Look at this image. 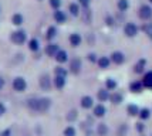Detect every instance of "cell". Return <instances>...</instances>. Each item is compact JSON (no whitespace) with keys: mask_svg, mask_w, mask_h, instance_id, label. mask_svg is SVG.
Here are the masks:
<instances>
[{"mask_svg":"<svg viewBox=\"0 0 152 136\" xmlns=\"http://www.w3.org/2000/svg\"><path fill=\"white\" fill-rule=\"evenodd\" d=\"M3 84H4V81H3V79H1V78H0V89H1V88H3Z\"/></svg>","mask_w":152,"mask_h":136,"instance_id":"39","label":"cell"},{"mask_svg":"<svg viewBox=\"0 0 152 136\" xmlns=\"http://www.w3.org/2000/svg\"><path fill=\"white\" fill-rule=\"evenodd\" d=\"M12 20H13V24H16V26H20V24L23 23V16H21V14H14Z\"/></svg>","mask_w":152,"mask_h":136,"instance_id":"22","label":"cell"},{"mask_svg":"<svg viewBox=\"0 0 152 136\" xmlns=\"http://www.w3.org/2000/svg\"><path fill=\"white\" fill-rule=\"evenodd\" d=\"M138 115H139L141 119H148V118H149V111L148 109H141Z\"/></svg>","mask_w":152,"mask_h":136,"instance_id":"31","label":"cell"},{"mask_svg":"<svg viewBox=\"0 0 152 136\" xmlns=\"http://www.w3.org/2000/svg\"><path fill=\"white\" fill-rule=\"evenodd\" d=\"M50 99L47 98H41V99H30L28 101V106L33 111H37V112H46L48 108H50Z\"/></svg>","mask_w":152,"mask_h":136,"instance_id":"1","label":"cell"},{"mask_svg":"<svg viewBox=\"0 0 152 136\" xmlns=\"http://www.w3.org/2000/svg\"><path fill=\"white\" fill-rule=\"evenodd\" d=\"M70 43H71V45L77 47V45H80V43H81V37H80L78 34H71V36H70Z\"/></svg>","mask_w":152,"mask_h":136,"instance_id":"13","label":"cell"},{"mask_svg":"<svg viewBox=\"0 0 152 136\" xmlns=\"http://www.w3.org/2000/svg\"><path fill=\"white\" fill-rule=\"evenodd\" d=\"M75 118H77V112H75V111L68 112V115H67V119H68V121H74Z\"/></svg>","mask_w":152,"mask_h":136,"instance_id":"33","label":"cell"},{"mask_svg":"<svg viewBox=\"0 0 152 136\" xmlns=\"http://www.w3.org/2000/svg\"><path fill=\"white\" fill-rule=\"evenodd\" d=\"M12 40H13L16 44H21V43H24L26 41V33L19 30V31H14L12 34Z\"/></svg>","mask_w":152,"mask_h":136,"instance_id":"2","label":"cell"},{"mask_svg":"<svg viewBox=\"0 0 152 136\" xmlns=\"http://www.w3.org/2000/svg\"><path fill=\"white\" fill-rule=\"evenodd\" d=\"M54 84H56V87L58 88V89H61L64 85H66V78L63 77H56V79H54Z\"/></svg>","mask_w":152,"mask_h":136,"instance_id":"15","label":"cell"},{"mask_svg":"<svg viewBox=\"0 0 152 136\" xmlns=\"http://www.w3.org/2000/svg\"><path fill=\"white\" fill-rule=\"evenodd\" d=\"M28 47H30V50H33V51L39 50V41H37L36 39L30 40V43H28Z\"/></svg>","mask_w":152,"mask_h":136,"instance_id":"25","label":"cell"},{"mask_svg":"<svg viewBox=\"0 0 152 136\" xmlns=\"http://www.w3.org/2000/svg\"><path fill=\"white\" fill-rule=\"evenodd\" d=\"M141 89H142V84H141V82L137 81V82H132V84H131V91H132V92H141Z\"/></svg>","mask_w":152,"mask_h":136,"instance_id":"21","label":"cell"},{"mask_svg":"<svg viewBox=\"0 0 152 136\" xmlns=\"http://www.w3.org/2000/svg\"><path fill=\"white\" fill-rule=\"evenodd\" d=\"M80 3H81L84 7H87L88 4H90V0H80Z\"/></svg>","mask_w":152,"mask_h":136,"instance_id":"36","label":"cell"},{"mask_svg":"<svg viewBox=\"0 0 152 136\" xmlns=\"http://www.w3.org/2000/svg\"><path fill=\"white\" fill-rule=\"evenodd\" d=\"M107 132H108V128H107L104 123H99V125H98V133H99V135L104 136Z\"/></svg>","mask_w":152,"mask_h":136,"instance_id":"28","label":"cell"},{"mask_svg":"<svg viewBox=\"0 0 152 136\" xmlns=\"http://www.w3.org/2000/svg\"><path fill=\"white\" fill-rule=\"evenodd\" d=\"M13 88L17 91V92H23V91L26 89V81H24L23 78H20V77L16 78V79L13 81Z\"/></svg>","mask_w":152,"mask_h":136,"instance_id":"4","label":"cell"},{"mask_svg":"<svg viewBox=\"0 0 152 136\" xmlns=\"http://www.w3.org/2000/svg\"><path fill=\"white\" fill-rule=\"evenodd\" d=\"M50 4H51L54 9H58L60 4H61V1H60V0H50Z\"/></svg>","mask_w":152,"mask_h":136,"instance_id":"35","label":"cell"},{"mask_svg":"<svg viewBox=\"0 0 152 136\" xmlns=\"http://www.w3.org/2000/svg\"><path fill=\"white\" fill-rule=\"evenodd\" d=\"M144 65H145V60H141L138 64L135 65V72H142V70H144Z\"/></svg>","mask_w":152,"mask_h":136,"instance_id":"29","label":"cell"},{"mask_svg":"<svg viewBox=\"0 0 152 136\" xmlns=\"http://www.w3.org/2000/svg\"><path fill=\"white\" fill-rule=\"evenodd\" d=\"M56 60H57L58 63H66L67 61V52L63 51V50H61V51L58 50V52L56 54Z\"/></svg>","mask_w":152,"mask_h":136,"instance_id":"12","label":"cell"},{"mask_svg":"<svg viewBox=\"0 0 152 136\" xmlns=\"http://www.w3.org/2000/svg\"><path fill=\"white\" fill-rule=\"evenodd\" d=\"M144 85L148 88H152V72H148L144 77Z\"/></svg>","mask_w":152,"mask_h":136,"instance_id":"17","label":"cell"},{"mask_svg":"<svg viewBox=\"0 0 152 136\" xmlns=\"http://www.w3.org/2000/svg\"><path fill=\"white\" fill-rule=\"evenodd\" d=\"M98 65H99V68H108V65H110V60L107 58V57H102V58H99Z\"/></svg>","mask_w":152,"mask_h":136,"instance_id":"19","label":"cell"},{"mask_svg":"<svg viewBox=\"0 0 152 136\" xmlns=\"http://www.w3.org/2000/svg\"><path fill=\"white\" fill-rule=\"evenodd\" d=\"M4 111H6V108H4L3 105L0 104V115H3V113H4Z\"/></svg>","mask_w":152,"mask_h":136,"instance_id":"38","label":"cell"},{"mask_svg":"<svg viewBox=\"0 0 152 136\" xmlns=\"http://www.w3.org/2000/svg\"><path fill=\"white\" fill-rule=\"evenodd\" d=\"M124 31L128 37H134V36H137V33H138V27L135 26L134 23H128L124 28Z\"/></svg>","mask_w":152,"mask_h":136,"instance_id":"5","label":"cell"},{"mask_svg":"<svg viewBox=\"0 0 152 136\" xmlns=\"http://www.w3.org/2000/svg\"><path fill=\"white\" fill-rule=\"evenodd\" d=\"M80 68H81V61H80V58H73L71 60V63H70V70H71V72L78 74Z\"/></svg>","mask_w":152,"mask_h":136,"instance_id":"6","label":"cell"},{"mask_svg":"<svg viewBox=\"0 0 152 136\" xmlns=\"http://www.w3.org/2000/svg\"><path fill=\"white\" fill-rule=\"evenodd\" d=\"M110 98H111V101H113L114 104H119V102L122 101V95H121V94H117V92H115L114 95H111Z\"/></svg>","mask_w":152,"mask_h":136,"instance_id":"24","label":"cell"},{"mask_svg":"<svg viewBox=\"0 0 152 136\" xmlns=\"http://www.w3.org/2000/svg\"><path fill=\"white\" fill-rule=\"evenodd\" d=\"M118 9L121 12H124L128 9V0H119L118 1Z\"/></svg>","mask_w":152,"mask_h":136,"instance_id":"26","label":"cell"},{"mask_svg":"<svg viewBox=\"0 0 152 136\" xmlns=\"http://www.w3.org/2000/svg\"><path fill=\"white\" fill-rule=\"evenodd\" d=\"M46 52L48 55H56L58 52V45L57 44H48L46 48Z\"/></svg>","mask_w":152,"mask_h":136,"instance_id":"10","label":"cell"},{"mask_svg":"<svg viewBox=\"0 0 152 136\" xmlns=\"http://www.w3.org/2000/svg\"><path fill=\"white\" fill-rule=\"evenodd\" d=\"M151 1H152V0H151Z\"/></svg>","mask_w":152,"mask_h":136,"instance_id":"41","label":"cell"},{"mask_svg":"<svg viewBox=\"0 0 152 136\" xmlns=\"http://www.w3.org/2000/svg\"><path fill=\"white\" fill-rule=\"evenodd\" d=\"M126 111H128V113H129V115H132V116H135V115H138L139 113V109H138V106H137V105H128Z\"/></svg>","mask_w":152,"mask_h":136,"instance_id":"16","label":"cell"},{"mask_svg":"<svg viewBox=\"0 0 152 136\" xmlns=\"http://www.w3.org/2000/svg\"><path fill=\"white\" fill-rule=\"evenodd\" d=\"M151 16H152V9L149 6L144 4V6L139 9V17H141V19L148 20V19H151Z\"/></svg>","mask_w":152,"mask_h":136,"instance_id":"3","label":"cell"},{"mask_svg":"<svg viewBox=\"0 0 152 136\" xmlns=\"http://www.w3.org/2000/svg\"><path fill=\"white\" fill-rule=\"evenodd\" d=\"M68 9H70V12H71V14H73V16H78V12H80L78 4H75V3H71Z\"/></svg>","mask_w":152,"mask_h":136,"instance_id":"20","label":"cell"},{"mask_svg":"<svg viewBox=\"0 0 152 136\" xmlns=\"http://www.w3.org/2000/svg\"><path fill=\"white\" fill-rule=\"evenodd\" d=\"M144 129V126H142V123H138V130H142Z\"/></svg>","mask_w":152,"mask_h":136,"instance_id":"40","label":"cell"},{"mask_svg":"<svg viewBox=\"0 0 152 136\" xmlns=\"http://www.w3.org/2000/svg\"><path fill=\"white\" fill-rule=\"evenodd\" d=\"M56 34H57V30H56V27H50L48 30H47V39L51 40L56 37Z\"/></svg>","mask_w":152,"mask_h":136,"instance_id":"23","label":"cell"},{"mask_svg":"<svg viewBox=\"0 0 152 136\" xmlns=\"http://www.w3.org/2000/svg\"><path fill=\"white\" fill-rule=\"evenodd\" d=\"M105 106H102V105H97L95 108H94V115L95 116H98V118H101V116H104L105 115Z\"/></svg>","mask_w":152,"mask_h":136,"instance_id":"9","label":"cell"},{"mask_svg":"<svg viewBox=\"0 0 152 136\" xmlns=\"http://www.w3.org/2000/svg\"><path fill=\"white\" fill-rule=\"evenodd\" d=\"M95 57H97V55H95V54H90V55H88V60H90V61H95Z\"/></svg>","mask_w":152,"mask_h":136,"instance_id":"37","label":"cell"},{"mask_svg":"<svg viewBox=\"0 0 152 136\" xmlns=\"http://www.w3.org/2000/svg\"><path fill=\"white\" fill-rule=\"evenodd\" d=\"M40 85H41V88H43V89H46V91L50 89V85H51V82H50V78H48V75H43V77L40 78Z\"/></svg>","mask_w":152,"mask_h":136,"instance_id":"8","label":"cell"},{"mask_svg":"<svg viewBox=\"0 0 152 136\" xmlns=\"http://www.w3.org/2000/svg\"><path fill=\"white\" fill-rule=\"evenodd\" d=\"M81 106H83V108H91V106H93V98L84 97L81 99Z\"/></svg>","mask_w":152,"mask_h":136,"instance_id":"11","label":"cell"},{"mask_svg":"<svg viewBox=\"0 0 152 136\" xmlns=\"http://www.w3.org/2000/svg\"><path fill=\"white\" fill-rule=\"evenodd\" d=\"M54 19H56L57 23H64V21H66V14L58 10V12H56V13H54Z\"/></svg>","mask_w":152,"mask_h":136,"instance_id":"14","label":"cell"},{"mask_svg":"<svg viewBox=\"0 0 152 136\" xmlns=\"http://www.w3.org/2000/svg\"><path fill=\"white\" fill-rule=\"evenodd\" d=\"M117 88V82L114 79H107V89H115Z\"/></svg>","mask_w":152,"mask_h":136,"instance_id":"30","label":"cell"},{"mask_svg":"<svg viewBox=\"0 0 152 136\" xmlns=\"http://www.w3.org/2000/svg\"><path fill=\"white\" fill-rule=\"evenodd\" d=\"M66 75H67V71L64 70V68H61V67L56 68V77H63V78H66Z\"/></svg>","mask_w":152,"mask_h":136,"instance_id":"27","label":"cell"},{"mask_svg":"<svg viewBox=\"0 0 152 136\" xmlns=\"http://www.w3.org/2000/svg\"><path fill=\"white\" fill-rule=\"evenodd\" d=\"M64 136H75V129H74L73 126H68L64 130Z\"/></svg>","mask_w":152,"mask_h":136,"instance_id":"32","label":"cell"},{"mask_svg":"<svg viewBox=\"0 0 152 136\" xmlns=\"http://www.w3.org/2000/svg\"><path fill=\"white\" fill-rule=\"evenodd\" d=\"M111 60H113L115 64H122V63H124V60H125V57H124V54H122V52L115 51V52H113Z\"/></svg>","mask_w":152,"mask_h":136,"instance_id":"7","label":"cell"},{"mask_svg":"<svg viewBox=\"0 0 152 136\" xmlns=\"http://www.w3.org/2000/svg\"><path fill=\"white\" fill-rule=\"evenodd\" d=\"M145 33L152 39V24H146L145 26Z\"/></svg>","mask_w":152,"mask_h":136,"instance_id":"34","label":"cell"},{"mask_svg":"<svg viewBox=\"0 0 152 136\" xmlns=\"http://www.w3.org/2000/svg\"><path fill=\"white\" fill-rule=\"evenodd\" d=\"M108 98H110V95H108V91L107 89H99L98 91V99L99 101L104 102V101H107Z\"/></svg>","mask_w":152,"mask_h":136,"instance_id":"18","label":"cell"}]
</instances>
